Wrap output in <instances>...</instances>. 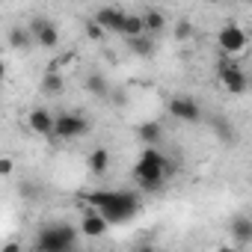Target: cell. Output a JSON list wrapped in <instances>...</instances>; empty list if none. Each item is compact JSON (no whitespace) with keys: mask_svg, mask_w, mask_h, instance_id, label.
I'll use <instances>...</instances> for the list:
<instances>
[{"mask_svg":"<svg viewBox=\"0 0 252 252\" xmlns=\"http://www.w3.org/2000/svg\"><path fill=\"white\" fill-rule=\"evenodd\" d=\"M42 92H48V95H60L63 92V77H60L57 68H48L42 74Z\"/></svg>","mask_w":252,"mask_h":252,"instance_id":"e0dca14e","label":"cell"},{"mask_svg":"<svg viewBox=\"0 0 252 252\" xmlns=\"http://www.w3.org/2000/svg\"><path fill=\"white\" fill-rule=\"evenodd\" d=\"M246 42H249V36H246V30L237 27V24H228V27H222V30L217 33V45H220L222 54H228V57H237V54L246 48Z\"/></svg>","mask_w":252,"mask_h":252,"instance_id":"8992f818","label":"cell"},{"mask_svg":"<svg viewBox=\"0 0 252 252\" xmlns=\"http://www.w3.org/2000/svg\"><path fill=\"white\" fill-rule=\"evenodd\" d=\"M193 36V24L187 21V18H181L178 24H175V42H187Z\"/></svg>","mask_w":252,"mask_h":252,"instance_id":"7402d4cb","label":"cell"},{"mask_svg":"<svg viewBox=\"0 0 252 252\" xmlns=\"http://www.w3.org/2000/svg\"><path fill=\"white\" fill-rule=\"evenodd\" d=\"M220 83L225 86V92H231V95H240V92H246V86H249V77H246V71H243L237 63H231V60H222V63H220Z\"/></svg>","mask_w":252,"mask_h":252,"instance_id":"5b68a950","label":"cell"},{"mask_svg":"<svg viewBox=\"0 0 252 252\" xmlns=\"http://www.w3.org/2000/svg\"><path fill=\"white\" fill-rule=\"evenodd\" d=\"M107 225H110V220H107L101 211H89V214L80 220V231H83L86 237H101V234L107 231Z\"/></svg>","mask_w":252,"mask_h":252,"instance_id":"8fae6325","label":"cell"},{"mask_svg":"<svg viewBox=\"0 0 252 252\" xmlns=\"http://www.w3.org/2000/svg\"><path fill=\"white\" fill-rule=\"evenodd\" d=\"M86 131H89V122L80 113H60L57 116V128H54L57 140H80Z\"/></svg>","mask_w":252,"mask_h":252,"instance_id":"277c9868","label":"cell"},{"mask_svg":"<svg viewBox=\"0 0 252 252\" xmlns=\"http://www.w3.org/2000/svg\"><path fill=\"white\" fill-rule=\"evenodd\" d=\"M160 134H163V131H160V125H158V122H143L140 128H137V137H140L146 146H155V143L160 140Z\"/></svg>","mask_w":252,"mask_h":252,"instance_id":"2e32d148","label":"cell"},{"mask_svg":"<svg viewBox=\"0 0 252 252\" xmlns=\"http://www.w3.org/2000/svg\"><path fill=\"white\" fill-rule=\"evenodd\" d=\"M214 134H217L222 143H234V128H231V122H228V119H222V116H217V119H214Z\"/></svg>","mask_w":252,"mask_h":252,"instance_id":"ffe728a7","label":"cell"},{"mask_svg":"<svg viewBox=\"0 0 252 252\" xmlns=\"http://www.w3.org/2000/svg\"><path fill=\"white\" fill-rule=\"evenodd\" d=\"M77 243V231L65 222H54V225H45L36 237V249L39 252H65Z\"/></svg>","mask_w":252,"mask_h":252,"instance_id":"3957f363","label":"cell"},{"mask_svg":"<svg viewBox=\"0 0 252 252\" xmlns=\"http://www.w3.org/2000/svg\"><path fill=\"white\" fill-rule=\"evenodd\" d=\"M27 125H30V131H36V134H42V137H54V128H57V119L45 110V107H36V110H30V116H27Z\"/></svg>","mask_w":252,"mask_h":252,"instance_id":"30bf717a","label":"cell"},{"mask_svg":"<svg viewBox=\"0 0 252 252\" xmlns=\"http://www.w3.org/2000/svg\"><path fill=\"white\" fill-rule=\"evenodd\" d=\"M30 30H33V36H36V45H39V48H57V45H60V30H57V24H51L48 18H36V21L30 24Z\"/></svg>","mask_w":252,"mask_h":252,"instance_id":"ba28073f","label":"cell"},{"mask_svg":"<svg viewBox=\"0 0 252 252\" xmlns=\"http://www.w3.org/2000/svg\"><path fill=\"white\" fill-rule=\"evenodd\" d=\"M83 202H89L95 211H101L110 222H128L140 214V196L131 190H92L80 196Z\"/></svg>","mask_w":252,"mask_h":252,"instance_id":"6da1fadb","label":"cell"},{"mask_svg":"<svg viewBox=\"0 0 252 252\" xmlns=\"http://www.w3.org/2000/svg\"><path fill=\"white\" fill-rule=\"evenodd\" d=\"M12 169H15L12 158H3V160H0V175H12Z\"/></svg>","mask_w":252,"mask_h":252,"instance_id":"cb8c5ba5","label":"cell"},{"mask_svg":"<svg viewBox=\"0 0 252 252\" xmlns=\"http://www.w3.org/2000/svg\"><path fill=\"white\" fill-rule=\"evenodd\" d=\"M33 42H36V36H33L30 27H15V30H9V45H12V48H18V51L24 48V51H27Z\"/></svg>","mask_w":252,"mask_h":252,"instance_id":"9a60e30c","label":"cell"},{"mask_svg":"<svg viewBox=\"0 0 252 252\" xmlns=\"http://www.w3.org/2000/svg\"><path fill=\"white\" fill-rule=\"evenodd\" d=\"M240 3H252V0H240Z\"/></svg>","mask_w":252,"mask_h":252,"instance_id":"484cf974","label":"cell"},{"mask_svg":"<svg viewBox=\"0 0 252 252\" xmlns=\"http://www.w3.org/2000/svg\"><path fill=\"white\" fill-rule=\"evenodd\" d=\"M125 18H128V12H122V9H116V6H101V9L95 12V21H98L107 33H119V36H122V30H125Z\"/></svg>","mask_w":252,"mask_h":252,"instance_id":"9c48e42d","label":"cell"},{"mask_svg":"<svg viewBox=\"0 0 252 252\" xmlns=\"http://www.w3.org/2000/svg\"><path fill=\"white\" fill-rule=\"evenodd\" d=\"M149 36H152V33L125 39V42H128V51H131L134 57H152V54H155V39H149Z\"/></svg>","mask_w":252,"mask_h":252,"instance_id":"4fadbf2b","label":"cell"},{"mask_svg":"<svg viewBox=\"0 0 252 252\" xmlns=\"http://www.w3.org/2000/svg\"><path fill=\"white\" fill-rule=\"evenodd\" d=\"M228 231L237 246H252V217H234Z\"/></svg>","mask_w":252,"mask_h":252,"instance_id":"7c38bea8","label":"cell"},{"mask_svg":"<svg viewBox=\"0 0 252 252\" xmlns=\"http://www.w3.org/2000/svg\"><path fill=\"white\" fill-rule=\"evenodd\" d=\"M169 116L172 119H178V122H199L202 119V107H199V101L196 98H190V95H175V98H169Z\"/></svg>","mask_w":252,"mask_h":252,"instance_id":"52a82bcc","label":"cell"},{"mask_svg":"<svg viewBox=\"0 0 252 252\" xmlns=\"http://www.w3.org/2000/svg\"><path fill=\"white\" fill-rule=\"evenodd\" d=\"M143 18H146V30L155 36V33H160V30H166V18H163V12H158V9H149V12H143Z\"/></svg>","mask_w":252,"mask_h":252,"instance_id":"d6986e66","label":"cell"},{"mask_svg":"<svg viewBox=\"0 0 252 252\" xmlns=\"http://www.w3.org/2000/svg\"><path fill=\"white\" fill-rule=\"evenodd\" d=\"M21 193H24L27 199H36V196H39V187H33V184H21Z\"/></svg>","mask_w":252,"mask_h":252,"instance_id":"d4e9b609","label":"cell"},{"mask_svg":"<svg viewBox=\"0 0 252 252\" xmlns=\"http://www.w3.org/2000/svg\"><path fill=\"white\" fill-rule=\"evenodd\" d=\"M166 175H169V160H166V155H160L155 146L143 149V155H140V160H137V166H134L137 184H140L146 193H158V190L163 187V178H166Z\"/></svg>","mask_w":252,"mask_h":252,"instance_id":"7a4b0ae2","label":"cell"},{"mask_svg":"<svg viewBox=\"0 0 252 252\" xmlns=\"http://www.w3.org/2000/svg\"><path fill=\"white\" fill-rule=\"evenodd\" d=\"M86 166H89V172L104 175V172H107V166H110V152H107V149H95V152H89Z\"/></svg>","mask_w":252,"mask_h":252,"instance_id":"5bb4252c","label":"cell"},{"mask_svg":"<svg viewBox=\"0 0 252 252\" xmlns=\"http://www.w3.org/2000/svg\"><path fill=\"white\" fill-rule=\"evenodd\" d=\"M104 33H107V30H104V27H101L95 18H92V21H86V36H89V39L101 42V39H104Z\"/></svg>","mask_w":252,"mask_h":252,"instance_id":"603a6c76","label":"cell"},{"mask_svg":"<svg viewBox=\"0 0 252 252\" xmlns=\"http://www.w3.org/2000/svg\"><path fill=\"white\" fill-rule=\"evenodd\" d=\"M143 33H149V30H146V18H143V15H128V18H125V30H122V36H125V39H131V36H143Z\"/></svg>","mask_w":252,"mask_h":252,"instance_id":"ac0fdd59","label":"cell"},{"mask_svg":"<svg viewBox=\"0 0 252 252\" xmlns=\"http://www.w3.org/2000/svg\"><path fill=\"white\" fill-rule=\"evenodd\" d=\"M86 89H89L92 95H107V92H110V86H107V80H104L101 74H89V77H86Z\"/></svg>","mask_w":252,"mask_h":252,"instance_id":"44dd1931","label":"cell"}]
</instances>
